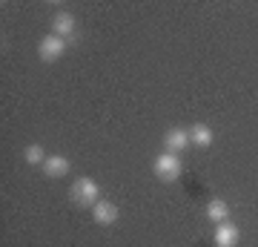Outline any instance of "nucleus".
<instances>
[{
    "label": "nucleus",
    "mask_w": 258,
    "mask_h": 247,
    "mask_svg": "<svg viewBox=\"0 0 258 247\" xmlns=\"http://www.w3.org/2000/svg\"><path fill=\"white\" fill-rule=\"evenodd\" d=\"M238 238H241V233H238V227L235 224H218V230H215V247H235L238 244Z\"/></svg>",
    "instance_id": "39448f33"
},
{
    "label": "nucleus",
    "mask_w": 258,
    "mask_h": 247,
    "mask_svg": "<svg viewBox=\"0 0 258 247\" xmlns=\"http://www.w3.org/2000/svg\"><path fill=\"white\" fill-rule=\"evenodd\" d=\"M23 156H26L29 164H43V161H46V156H43V146H40V144L26 146V153H23Z\"/></svg>",
    "instance_id": "9b49d317"
},
{
    "label": "nucleus",
    "mask_w": 258,
    "mask_h": 247,
    "mask_svg": "<svg viewBox=\"0 0 258 247\" xmlns=\"http://www.w3.org/2000/svg\"><path fill=\"white\" fill-rule=\"evenodd\" d=\"M164 144H166V150L169 153H181V150H186L189 146V129H169L166 132V138H164Z\"/></svg>",
    "instance_id": "0eeeda50"
},
{
    "label": "nucleus",
    "mask_w": 258,
    "mask_h": 247,
    "mask_svg": "<svg viewBox=\"0 0 258 247\" xmlns=\"http://www.w3.org/2000/svg\"><path fill=\"white\" fill-rule=\"evenodd\" d=\"M69 199L78 207H95V204L101 202V190H98V184L92 178H78L72 184V190H69Z\"/></svg>",
    "instance_id": "f257e3e1"
},
{
    "label": "nucleus",
    "mask_w": 258,
    "mask_h": 247,
    "mask_svg": "<svg viewBox=\"0 0 258 247\" xmlns=\"http://www.w3.org/2000/svg\"><path fill=\"white\" fill-rule=\"evenodd\" d=\"M92 216H95V221H98V224H115V221H118V216H120V210L112 202H98L92 207Z\"/></svg>",
    "instance_id": "423d86ee"
},
{
    "label": "nucleus",
    "mask_w": 258,
    "mask_h": 247,
    "mask_svg": "<svg viewBox=\"0 0 258 247\" xmlns=\"http://www.w3.org/2000/svg\"><path fill=\"white\" fill-rule=\"evenodd\" d=\"M43 173H46L49 178L66 175V173H69V158H63V156H46V161H43Z\"/></svg>",
    "instance_id": "6e6552de"
},
{
    "label": "nucleus",
    "mask_w": 258,
    "mask_h": 247,
    "mask_svg": "<svg viewBox=\"0 0 258 247\" xmlns=\"http://www.w3.org/2000/svg\"><path fill=\"white\" fill-rule=\"evenodd\" d=\"M189 141L198 146H210L212 144V129L207 127V124H195V127H189Z\"/></svg>",
    "instance_id": "9d476101"
},
{
    "label": "nucleus",
    "mask_w": 258,
    "mask_h": 247,
    "mask_svg": "<svg viewBox=\"0 0 258 247\" xmlns=\"http://www.w3.org/2000/svg\"><path fill=\"white\" fill-rule=\"evenodd\" d=\"M75 32H78V20H75V15H69V12H57L55 18H52V35L57 37H72Z\"/></svg>",
    "instance_id": "20e7f679"
},
{
    "label": "nucleus",
    "mask_w": 258,
    "mask_h": 247,
    "mask_svg": "<svg viewBox=\"0 0 258 247\" xmlns=\"http://www.w3.org/2000/svg\"><path fill=\"white\" fill-rule=\"evenodd\" d=\"M63 49H66V40H63V37L46 35L43 40H40V46H37V55L43 58L46 64H52V61H57V58L63 55Z\"/></svg>",
    "instance_id": "7ed1b4c3"
},
{
    "label": "nucleus",
    "mask_w": 258,
    "mask_h": 247,
    "mask_svg": "<svg viewBox=\"0 0 258 247\" xmlns=\"http://www.w3.org/2000/svg\"><path fill=\"white\" fill-rule=\"evenodd\" d=\"M152 167H155V175L161 181H175V178H181V170H184V167H181V158H178L175 153H169V150L161 153Z\"/></svg>",
    "instance_id": "f03ea898"
},
{
    "label": "nucleus",
    "mask_w": 258,
    "mask_h": 247,
    "mask_svg": "<svg viewBox=\"0 0 258 247\" xmlns=\"http://www.w3.org/2000/svg\"><path fill=\"white\" fill-rule=\"evenodd\" d=\"M207 219L210 221H218V224H224V221L230 219V204L221 202V199H212V202H207Z\"/></svg>",
    "instance_id": "1a4fd4ad"
}]
</instances>
